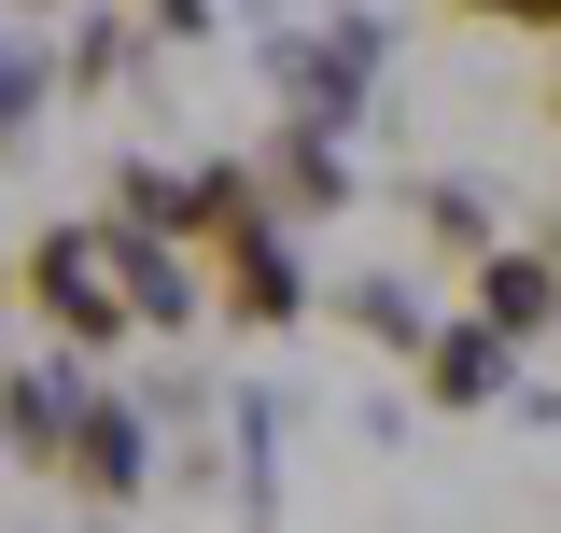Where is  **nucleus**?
I'll use <instances>...</instances> for the list:
<instances>
[{
	"instance_id": "423d86ee",
	"label": "nucleus",
	"mask_w": 561,
	"mask_h": 533,
	"mask_svg": "<svg viewBox=\"0 0 561 533\" xmlns=\"http://www.w3.org/2000/svg\"><path fill=\"white\" fill-rule=\"evenodd\" d=\"M478 324H505V337H548V324H561V266H548V239L478 253Z\"/></svg>"
},
{
	"instance_id": "39448f33",
	"label": "nucleus",
	"mask_w": 561,
	"mask_h": 533,
	"mask_svg": "<svg viewBox=\"0 0 561 533\" xmlns=\"http://www.w3.org/2000/svg\"><path fill=\"white\" fill-rule=\"evenodd\" d=\"M267 197H280V225H309V211H351V155H337V127H295L267 140Z\"/></svg>"
},
{
	"instance_id": "7ed1b4c3",
	"label": "nucleus",
	"mask_w": 561,
	"mask_h": 533,
	"mask_svg": "<svg viewBox=\"0 0 561 533\" xmlns=\"http://www.w3.org/2000/svg\"><path fill=\"white\" fill-rule=\"evenodd\" d=\"M57 491H84V506H140V491H154V435H140V407H127V394H84Z\"/></svg>"
},
{
	"instance_id": "0eeeda50",
	"label": "nucleus",
	"mask_w": 561,
	"mask_h": 533,
	"mask_svg": "<svg viewBox=\"0 0 561 533\" xmlns=\"http://www.w3.org/2000/svg\"><path fill=\"white\" fill-rule=\"evenodd\" d=\"M505 351H519V337L463 309V324H449L435 351H421V394H435V407H491V394H505Z\"/></svg>"
},
{
	"instance_id": "f257e3e1",
	"label": "nucleus",
	"mask_w": 561,
	"mask_h": 533,
	"mask_svg": "<svg viewBox=\"0 0 561 533\" xmlns=\"http://www.w3.org/2000/svg\"><path fill=\"white\" fill-rule=\"evenodd\" d=\"M14 295H28V309H43L70 351H113V337H140L127 281H113V253H99V225H43V239L14 253Z\"/></svg>"
},
{
	"instance_id": "20e7f679",
	"label": "nucleus",
	"mask_w": 561,
	"mask_h": 533,
	"mask_svg": "<svg viewBox=\"0 0 561 533\" xmlns=\"http://www.w3.org/2000/svg\"><path fill=\"white\" fill-rule=\"evenodd\" d=\"M84 394H99V379H70V365H28V379H0V450L57 477V464H70V421H84Z\"/></svg>"
},
{
	"instance_id": "f03ea898",
	"label": "nucleus",
	"mask_w": 561,
	"mask_h": 533,
	"mask_svg": "<svg viewBox=\"0 0 561 533\" xmlns=\"http://www.w3.org/2000/svg\"><path fill=\"white\" fill-rule=\"evenodd\" d=\"M267 70H280V99H295L309 127H337L351 99L379 84V29H365V14H337V29H295V43H280Z\"/></svg>"
},
{
	"instance_id": "f8f14e48",
	"label": "nucleus",
	"mask_w": 561,
	"mask_h": 533,
	"mask_svg": "<svg viewBox=\"0 0 561 533\" xmlns=\"http://www.w3.org/2000/svg\"><path fill=\"white\" fill-rule=\"evenodd\" d=\"M140 29H169V43H197V29H210V0H140Z\"/></svg>"
},
{
	"instance_id": "4468645a",
	"label": "nucleus",
	"mask_w": 561,
	"mask_h": 533,
	"mask_svg": "<svg viewBox=\"0 0 561 533\" xmlns=\"http://www.w3.org/2000/svg\"><path fill=\"white\" fill-rule=\"evenodd\" d=\"M548 266H561V211H548Z\"/></svg>"
},
{
	"instance_id": "ddd939ff",
	"label": "nucleus",
	"mask_w": 561,
	"mask_h": 533,
	"mask_svg": "<svg viewBox=\"0 0 561 533\" xmlns=\"http://www.w3.org/2000/svg\"><path fill=\"white\" fill-rule=\"evenodd\" d=\"M548 127H561V57H548Z\"/></svg>"
},
{
	"instance_id": "1a4fd4ad",
	"label": "nucleus",
	"mask_w": 561,
	"mask_h": 533,
	"mask_svg": "<svg viewBox=\"0 0 561 533\" xmlns=\"http://www.w3.org/2000/svg\"><path fill=\"white\" fill-rule=\"evenodd\" d=\"M337 309L379 337V351H435V337H421V295H408V281H337Z\"/></svg>"
},
{
	"instance_id": "9b49d317",
	"label": "nucleus",
	"mask_w": 561,
	"mask_h": 533,
	"mask_svg": "<svg viewBox=\"0 0 561 533\" xmlns=\"http://www.w3.org/2000/svg\"><path fill=\"white\" fill-rule=\"evenodd\" d=\"M449 14H478V29H534V43H561V0H449Z\"/></svg>"
},
{
	"instance_id": "6e6552de",
	"label": "nucleus",
	"mask_w": 561,
	"mask_h": 533,
	"mask_svg": "<svg viewBox=\"0 0 561 533\" xmlns=\"http://www.w3.org/2000/svg\"><path fill=\"white\" fill-rule=\"evenodd\" d=\"M421 239H435V253H463V266H478V253H505V239H491V211H478V183H421Z\"/></svg>"
},
{
	"instance_id": "9d476101",
	"label": "nucleus",
	"mask_w": 561,
	"mask_h": 533,
	"mask_svg": "<svg viewBox=\"0 0 561 533\" xmlns=\"http://www.w3.org/2000/svg\"><path fill=\"white\" fill-rule=\"evenodd\" d=\"M127 57H140V29H127V14H99V29L57 57V84H70V99H99V84H127Z\"/></svg>"
}]
</instances>
